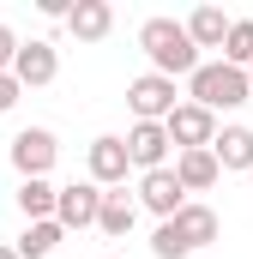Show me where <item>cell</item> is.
Here are the masks:
<instances>
[{"label":"cell","mask_w":253,"mask_h":259,"mask_svg":"<svg viewBox=\"0 0 253 259\" xmlns=\"http://www.w3.org/2000/svg\"><path fill=\"white\" fill-rule=\"evenodd\" d=\"M139 49L151 55L157 78H193V66H199V49L187 42L181 18H145L139 24Z\"/></svg>","instance_id":"6da1fadb"},{"label":"cell","mask_w":253,"mask_h":259,"mask_svg":"<svg viewBox=\"0 0 253 259\" xmlns=\"http://www.w3.org/2000/svg\"><path fill=\"white\" fill-rule=\"evenodd\" d=\"M187 97L205 115H217V109H241L253 91H247V72H235V66H223V61H199L193 78H187Z\"/></svg>","instance_id":"7a4b0ae2"},{"label":"cell","mask_w":253,"mask_h":259,"mask_svg":"<svg viewBox=\"0 0 253 259\" xmlns=\"http://www.w3.org/2000/svg\"><path fill=\"white\" fill-rule=\"evenodd\" d=\"M55 157H61V145H55L49 127H24L18 139H12V169H18L24 181H49Z\"/></svg>","instance_id":"3957f363"},{"label":"cell","mask_w":253,"mask_h":259,"mask_svg":"<svg viewBox=\"0 0 253 259\" xmlns=\"http://www.w3.org/2000/svg\"><path fill=\"white\" fill-rule=\"evenodd\" d=\"M163 133H169L175 151H211V139H217V115H205L199 103H175L169 121H163Z\"/></svg>","instance_id":"277c9868"},{"label":"cell","mask_w":253,"mask_h":259,"mask_svg":"<svg viewBox=\"0 0 253 259\" xmlns=\"http://www.w3.org/2000/svg\"><path fill=\"white\" fill-rule=\"evenodd\" d=\"M55 72H61L55 42H43V36L18 42V55H12V78H18V91H43V84H55Z\"/></svg>","instance_id":"5b68a950"},{"label":"cell","mask_w":253,"mask_h":259,"mask_svg":"<svg viewBox=\"0 0 253 259\" xmlns=\"http://www.w3.org/2000/svg\"><path fill=\"white\" fill-rule=\"evenodd\" d=\"M121 145H126V163H133L139 175L169 169V133H163V121H133V133H126Z\"/></svg>","instance_id":"8992f818"},{"label":"cell","mask_w":253,"mask_h":259,"mask_svg":"<svg viewBox=\"0 0 253 259\" xmlns=\"http://www.w3.org/2000/svg\"><path fill=\"white\" fill-rule=\"evenodd\" d=\"M126 109H133L139 121H169V109H175V78L139 72V78L126 84Z\"/></svg>","instance_id":"52a82bcc"},{"label":"cell","mask_w":253,"mask_h":259,"mask_svg":"<svg viewBox=\"0 0 253 259\" xmlns=\"http://www.w3.org/2000/svg\"><path fill=\"white\" fill-rule=\"evenodd\" d=\"M85 169H91V187H121L126 181V145L115 133H103V139H91V151H85Z\"/></svg>","instance_id":"ba28073f"},{"label":"cell","mask_w":253,"mask_h":259,"mask_svg":"<svg viewBox=\"0 0 253 259\" xmlns=\"http://www.w3.org/2000/svg\"><path fill=\"white\" fill-rule=\"evenodd\" d=\"M97 205H103V187L72 181V187L55 193V223H61V229H91V223H97Z\"/></svg>","instance_id":"9c48e42d"},{"label":"cell","mask_w":253,"mask_h":259,"mask_svg":"<svg viewBox=\"0 0 253 259\" xmlns=\"http://www.w3.org/2000/svg\"><path fill=\"white\" fill-rule=\"evenodd\" d=\"M133 205H145V211H157L163 223L187 205V193H181V181H175V169H151V175H139V199Z\"/></svg>","instance_id":"30bf717a"},{"label":"cell","mask_w":253,"mask_h":259,"mask_svg":"<svg viewBox=\"0 0 253 259\" xmlns=\"http://www.w3.org/2000/svg\"><path fill=\"white\" fill-rule=\"evenodd\" d=\"M169 229L181 235V247H187V253H199V247H211V241H217V229H223V223H217V211H211V205L187 199V205L169 217Z\"/></svg>","instance_id":"8fae6325"},{"label":"cell","mask_w":253,"mask_h":259,"mask_svg":"<svg viewBox=\"0 0 253 259\" xmlns=\"http://www.w3.org/2000/svg\"><path fill=\"white\" fill-rule=\"evenodd\" d=\"M66 30H72L78 42H103V36L115 30V6H109V0H72V6H66Z\"/></svg>","instance_id":"7c38bea8"},{"label":"cell","mask_w":253,"mask_h":259,"mask_svg":"<svg viewBox=\"0 0 253 259\" xmlns=\"http://www.w3.org/2000/svg\"><path fill=\"white\" fill-rule=\"evenodd\" d=\"M169 169H175L181 193H205V187H217V175H223L211 151H175V163H169Z\"/></svg>","instance_id":"4fadbf2b"},{"label":"cell","mask_w":253,"mask_h":259,"mask_svg":"<svg viewBox=\"0 0 253 259\" xmlns=\"http://www.w3.org/2000/svg\"><path fill=\"white\" fill-rule=\"evenodd\" d=\"M217 169H253V127H223L211 139Z\"/></svg>","instance_id":"5bb4252c"},{"label":"cell","mask_w":253,"mask_h":259,"mask_svg":"<svg viewBox=\"0 0 253 259\" xmlns=\"http://www.w3.org/2000/svg\"><path fill=\"white\" fill-rule=\"evenodd\" d=\"M61 223H55V217H43V223H24V235H18V241H12V253L18 259H49L55 253V247H61Z\"/></svg>","instance_id":"9a60e30c"},{"label":"cell","mask_w":253,"mask_h":259,"mask_svg":"<svg viewBox=\"0 0 253 259\" xmlns=\"http://www.w3.org/2000/svg\"><path fill=\"white\" fill-rule=\"evenodd\" d=\"M133 223H139V205H133L126 193H103V205H97V229L121 241V235H133Z\"/></svg>","instance_id":"2e32d148"},{"label":"cell","mask_w":253,"mask_h":259,"mask_svg":"<svg viewBox=\"0 0 253 259\" xmlns=\"http://www.w3.org/2000/svg\"><path fill=\"white\" fill-rule=\"evenodd\" d=\"M181 30H187V42H193V49H223V36H229V18H223L217 6H199V12H193Z\"/></svg>","instance_id":"e0dca14e"},{"label":"cell","mask_w":253,"mask_h":259,"mask_svg":"<svg viewBox=\"0 0 253 259\" xmlns=\"http://www.w3.org/2000/svg\"><path fill=\"white\" fill-rule=\"evenodd\" d=\"M55 181H18V211H24V223H43V217H55Z\"/></svg>","instance_id":"ac0fdd59"},{"label":"cell","mask_w":253,"mask_h":259,"mask_svg":"<svg viewBox=\"0 0 253 259\" xmlns=\"http://www.w3.org/2000/svg\"><path fill=\"white\" fill-rule=\"evenodd\" d=\"M223 66L247 72L253 66V18H229V36H223Z\"/></svg>","instance_id":"d6986e66"},{"label":"cell","mask_w":253,"mask_h":259,"mask_svg":"<svg viewBox=\"0 0 253 259\" xmlns=\"http://www.w3.org/2000/svg\"><path fill=\"white\" fill-rule=\"evenodd\" d=\"M151 253H157V259H187V247H181V235H175L169 223H157V235H151Z\"/></svg>","instance_id":"ffe728a7"},{"label":"cell","mask_w":253,"mask_h":259,"mask_svg":"<svg viewBox=\"0 0 253 259\" xmlns=\"http://www.w3.org/2000/svg\"><path fill=\"white\" fill-rule=\"evenodd\" d=\"M18 97H24V91H18V78H12V72H0V115H12V109H18Z\"/></svg>","instance_id":"44dd1931"},{"label":"cell","mask_w":253,"mask_h":259,"mask_svg":"<svg viewBox=\"0 0 253 259\" xmlns=\"http://www.w3.org/2000/svg\"><path fill=\"white\" fill-rule=\"evenodd\" d=\"M12 55H18V36H12V24H0V72H12Z\"/></svg>","instance_id":"7402d4cb"},{"label":"cell","mask_w":253,"mask_h":259,"mask_svg":"<svg viewBox=\"0 0 253 259\" xmlns=\"http://www.w3.org/2000/svg\"><path fill=\"white\" fill-rule=\"evenodd\" d=\"M0 259H18V253H12V247H0Z\"/></svg>","instance_id":"603a6c76"},{"label":"cell","mask_w":253,"mask_h":259,"mask_svg":"<svg viewBox=\"0 0 253 259\" xmlns=\"http://www.w3.org/2000/svg\"><path fill=\"white\" fill-rule=\"evenodd\" d=\"M247 91H253V66H247Z\"/></svg>","instance_id":"cb8c5ba5"},{"label":"cell","mask_w":253,"mask_h":259,"mask_svg":"<svg viewBox=\"0 0 253 259\" xmlns=\"http://www.w3.org/2000/svg\"><path fill=\"white\" fill-rule=\"evenodd\" d=\"M247 181H253V169H247Z\"/></svg>","instance_id":"d4e9b609"}]
</instances>
